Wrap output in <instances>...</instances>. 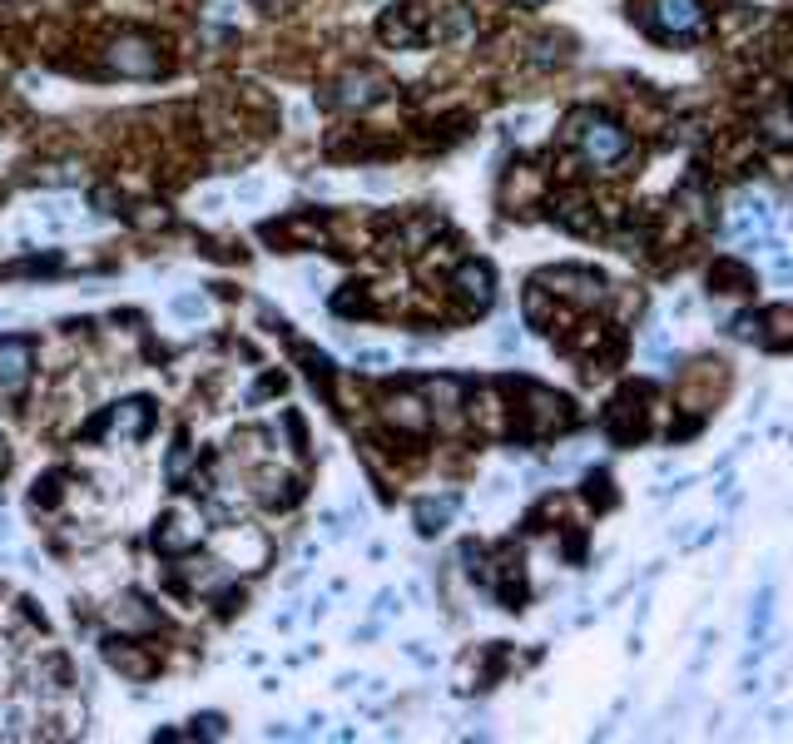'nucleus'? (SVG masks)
<instances>
[{"mask_svg":"<svg viewBox=\"0 0 793 744\" xmlns=\"http://www.w3.org/2000/svg\"><path fill=\"white\" fill-rule=\"evenodd\" d=\"M654 412H660V392H654L650 382H625V388L615 392V402L605 408V432H611L620 447H635L650 437Z\"/></svg>","mask_w":793,"mask_h":744,"instance_id":"obj_4","label":"nucleus"},{"mask_svg":"<svg viewBox=\"0 0 793 744\" xmlns=\"http://www.w3.org/2000/svg\"><path fill=\"white\" fill-rule=\"evenodd\" d=\"M451 288H457L461 314L466 318L482 314V308H492V298H496V279H492V269H486L482 259H461L457 269H451Z\"/></svg>","mask_w":793,"mask_h":744,"instance_id":"obj_5","label":"nucleus"},{"mask_svg":"<svg viewBox=\"0 0 793 744\" xmlns=\"http://www.w3.org/2000/svg\"><path fill=\"white\" fill-rule=\"evenodd\" d=\"M109 70H119V75H159V55H154L150 40H119L109 50Z\"/></svg>","mask_w":793,"mask_h":744,"instance_id":"obj_8","label":"nucleus"},{"mask_svg":"<svg viewBox=\"0 0 793 744\" xmlns=\"http://www.w3.org/2000/svg\"><path fill=\"white\" fill-rule=\"evenodd\" d=\"M630 21L660 45H709L714 0H630Z\"/></svg>","mask_w":793,"mask_h":744,"instance_id":"obj_2","label":"nucleus"},{"mask_svg":"<svg viewBox=\"0 0 793 744\" xmlns=\"http://www.w3.org/2000/svg\"><path fill=\"white\" fill-rule=\"evenodd\" d=\"M724 388H730V367L719 363V357L689 363L685 373H679V388H675V412H685V422H675L670 437H689V432L705 427L709 412H714L719 398H724Z\"/></svg>","mask_w":793,"mask_h":744,"instance_id":"obj_3","label":"nucleus"},{"mask_svg":"<svg viewBox=\"0 0 793 744\" xmlns=\"http://www.w3.org/2000/svg\"><path fill=\"white\" fill-rule=\"evenodd\" d=\"M25 373H31V347L21 338H5L0 343V392H15L25 382Z\"/></svg>","mask_w":793,"mask_h":744,"instance_id":"obj_9","label":"nucleus"},{"mask_svg":"<svg viewBox=\"0 0 793 744\" xmlns=\"http://www.w3.org/2000/svg\"><path fill=\"white\" fill-rule=\"evenodd\" d=\"M377 99H387V80L372 75V70H353V75H343L333 90V105H343V109H367V105H377Z\"/></svg>","mask_w":793,"mask_h":744,"instance_id":"obj_6","label":"nucleus"},{"mask_svg":"<svg viewBox=\"0 0 793 744\" xmlns=\"http://www.w3.org/2000/svg\"><path fill=\"white\" fill-rule=\"evenodd\" d=\"M709 293H719V298H754V273L739 259H714L709 263Z\"/></svg>","mask_w":793,"mask_h":744,"instance_id":"obj_7","label":"nucleus"},{"mask_svg":"<svg viewBox=\"0 0 793 744\" xmlns=\"http://www.w3.org/2000/svg\"><path fill=\"white\" fill-rule=\"evenodd\" d=\"M451 507H457V496H447V501H427V507H417V527L427 531V536H431V531H441V521L451 517Z\"/></svg>","mask_w":793,"mask_h":744,"instance_id":"obj_10","label":"nucleus"},{"mask_svg":"<svg viewBox=\"0 0 793 744\" xmlns=\"http://www.w3.org/2000/svg\"><path fill=\"white\" fill-rule=\"evenodd\" d=\"M566 150L576 154V164L595 174H630V164H640V144H635L630 125L601 109H576L566 119Z\"/></svg>","mask_w":793,"mask_h":744,"instance_id":"obj_1","label":"nucleus"}]
</instances>
